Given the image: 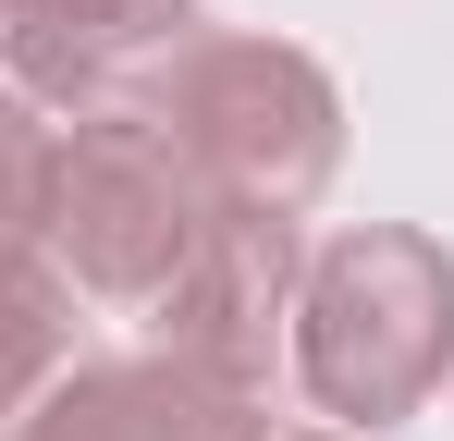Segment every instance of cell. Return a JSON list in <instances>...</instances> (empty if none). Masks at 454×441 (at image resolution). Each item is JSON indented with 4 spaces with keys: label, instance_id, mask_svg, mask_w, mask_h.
<instances>
[{
    "label": "cell",
    "instance_id": "cell-3",
    "mask_svg": "<svg viewBox=\"0 0 454 441\" xmlns=\"http://www.w3.org/2000/svg\"><path fill=\"white\" fill-rule=\"evenodd\" d=\"M197 172L172 159V147L136 123V111H86L62 123V184H50V270L86 294V306H123V319H148L160 282L184 270V245H197Z\"/></svg>",
    "mask_w": 454,
    "mask_h": 441
},
{
    "label": "cell",
    "instance_id": "cell-8",
    "mask_svg": "<svg viewBox=\"0 0 454 441\" xmlns=\"http://www.w3.org/2000/svg\"><path fill=\"white\" fill-rule=\"evenodd\" d=\"M50 184H62V111H37L0 74V245H37L50 233Z\"/></svg>",
    "mask_w": 454,
    "mask_h": 441
},
{
    "label": "cell",
    "instance_id": "cell-5",
    "mask_svg": "<svg viewBox=\"0 0 454 441\" xmlns=\"http://www.w3.org/2000/svg\"><path fill=\"white\" fill-rule=\"evenodd\" d=\"M197 37H209L197 0H0V74L62 123L136 111Z\"/></svg>",
    "mask_w": 454,
    "mask_h": 441
},
{
    "label": "cell",
    "instance_id": "cell-4",
    "mask_svg": "<svg viewBox=\"0 0 454 441\" xmlns=\"http://www.w3.org/2000/svg\"><path fill=\"white\" fill-rule=\"evenodd\" d=\"M295 282H307V233L270 209H209L184 270L148 306V356L197 368L222 392H270V368L295 344Z\"/></svg>",
    "mask_w": 454,
    "mask_h": 441
},
{
    "label": "cell",
    "instance_id": "cell-1",
    "mask_svg": "<svg viewBox=\"0 0 454 441\" xmlns=\"http://www.w3.org/2000/svg\"><path fill=\"white\" fill-rule=\"evenodd\" d=\"M283 368L356 441L430 417L454 380V245L418 220H344L332 245H307Z\"/></svg>",
    "mask_w": 454,
    "mask_h": 441
},
{
    "label": "cell",
    "instance_id": "cell-7",
    "mask_svg": "<svg viewBox=\"0 0 454 441\" xmlns=\"http://www.w3.org/2000/svg\"><path fill=\"white\" fill-rule=\"evenodd\" d=\"M74 306L86 294L50 270V245H0V429L74 368V331H86Z\"/></svg>",
    "mask_w": 454,
    "mask_h": 441
},
{
    "label": "cell",
    "instance_id": "cell-2",
    "mask_svg": "<svg viewBox=\"0 0 454 441\" xmlns=\"http://www.w3.org/2000/svg\"><path fill=\"white\" fill-rule=\"evenodd\" d=\"M209 209H270V220H307L344 172V86L319 50L295 37H246V25H209L184 62L136 98Z\"/></svg>",
    "mask_w": 454,
    "mask_h": 441
},
{
    "label": "cell",
    "instance_id": "cell-9",
    "mask_svg": "<svg viewBox=\"0 0 454 441\" xmlns=\"http://www.w3.org/2000/svg\"><path fill=\"white\" fill-rule=\"evenodd\" d=\"M283 441H356V429H283Z\"/></svg>",
    "mask_w": 454,
    "mask_h": 441
},
{
    "label": "cell",
    "instance_id": "cell-6",
    "mask_svg": "<svg viewBox=\"0 0 454 441\" xmlns=\"http://www.w3.org/2000/svg\"><path fill=\"white\" fill-rule=\"evenodd\" d=\"M12 441H270L258 392H222L172 356H74L25 417Z\"/></svg>",
    "mask_w": 454,
    "mask_h": 441
}]
</instances>
